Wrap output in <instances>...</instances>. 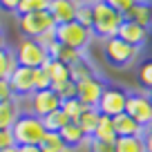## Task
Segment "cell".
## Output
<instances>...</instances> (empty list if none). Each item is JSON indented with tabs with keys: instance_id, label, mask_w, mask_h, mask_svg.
<instances>
[{
	"instance_id": "6da1fadb",
	"label": "cell",
	"mask_w": 152,
	"mask_h": 152,
	"mask_svg": "<svg viewBox=\"0 0 152 152\" xmlns=\"http://www.w3.org/2000/svg\"><path fill=\"white\" fill-rule=\"evenodd\" d=\"M92 11H94L92 31H94V36L103 38V40L116 36L119 29H121V25L125 23V16L119 14L116 9H112L105 0H94V2H92Z\"/></svg>"
},
{
	"instance_id": "7a4b0ae2",
	"label": "cell",
	"mask_w": 152,
	"mask_h": 152,
	"mask_svg": "<svg viewBox=\"0 0 152 152\" xmlns=\"http://www.w3.org/2000/svg\"><path fill=\"white\" fill-rule=\"evenodd\" d=\"M11 132H14L16 145H40V141L45 139L47 130H45V123H43L40 116H36L31 112H25L16 121Z\"/></svg>"
},
{
	"instance_id": "3957f363",
	"label": "cell",
	"mask_w": 152,
	"mask_h": 152,
	"mask_svg": "<svg viewBox=\"0 0 152 152\" xmlns=\"http://www.w3.org/2000/svg\"><path fill=\"white\" fill-rule=\"evenodd\" d=\"M103 54L107 58L110 65L114 67H130L139 61V54L141 49L134 47V45H128L125 40H121L119 36H112V38H105L103 40Z\"/></svg>"
},
{
	"instance_id": "277c9868",
	"label": "cell",
	"mask_w": 152,
	"mask_h": 152,
	"mask_svg": "<svg viewBox=\"0 0 152 152\" xmlns=\"http://www.w3.org/2000/svg\"><path fill=\"white\" fill-rule=\"evenodd\" d=\"M92 38H94V31L87 27H83L81 23H63V25H56V40L65 47H72V49H81L85 52L90 47Z\"/></svg>"
},
{
	"instance_id": "5b68a950",
	"label": "cell",
	"mask_w": 152,
	"mask_h": 152,
	"mask_svg": "<svg viewBox=\"0 0 152 152\" xmlns=\"http://www.w3.org/2000/svg\"><path fill=\"white\" fill-rule=\"evenodd\" d=\"M56 27V20L54 16L49 14L47 9L45 11H34V14H25L18 16V29L25 38H36L40 34L49 31V29Z\"/></svg>"
},
{
	"instance_id": "8992f818",
	"label": "cell",
	"mask_w": 152,
	"mask_h": 152,
	"mask_svg": "<svg viewBox=\"0 0 152 152\" xmlns=\"http://www.w3.org/2000/svg\"><path fill=\"white\" fill-rule=\"evenodd\" d=\"M16 56H18V65L23 67H45V63L49 61V54L43 45L36 43V38H23L16 47Z\"/></svg>"
},
{
	"instance_id": "52a82bcc",
	"label": "cell",
	"mask_w": 152,
	"mask_h": 152,
	"mask_svg": "<svg viewBox=\"0 0 152 152\" xmlns=\"http://www.w3.org/2000/svg\"><path fill=\"white\" fill-rule=\"evenodd\" d=\"M128 96H130V92H125L123 87L107 85L105 92H103V96H101V101H99V105H96V110H99L103 116H119V114L125 112Z\"/></svg>"
},
{
	"instance_id": "ba28073f",
	"label": "cell",
	"mask_w": 152,
	"mask_h": 152,
	"mask_svg": "<svg viewBox=\"0 0 152 152\" xmlns=\"http://www.w3.org/2000/svg\"><path fill=\"white\" fill-rule=\"evenodd\" d=\"M61 105H63L61 96H58L52 87H49V90H38V92H34V94L29 96V112L40 116V119H45L47 114L61 110Z\"/></svg>"
},
{
	"instance_id": "9c48e42d",
	"label": "cell",
	"mask_w": 152,
	"mask_h": 152,
	"mask_svg": "<svg viewBox=\"0 0 152 152\" xmlns=\"http://www.w3.org/2000/svg\"><path fill=\"white\" fill-rule=\"evenodd\" d=\"M125 114H130L137 123H141L143 128L152 125V101L148 99V94L143 92H132L128 96V105H125Z\"/></svg>"
},
{
	"instance_id": "30bf717a",
	"label": "cell",
	"mask_w": 152,
	"mask_h": 152,
	"mask_svg": "<svg viewBox=\"0 0 152 152\" xmlns=\"http://www.w3.org/2000/svg\"><path fill=\"white\" fill-rule=\"evenodd\" d=\"M105 83L101 76H92V78H87V81H81L76 83V99L81 101L85 107H96L101 101V96H103L105 92Z\"/></svg>"
},
{
	"instance_id": "8fae6325",
	"label": "cell",
	"mask_w": 152,
	"mask_h": 152,
	"mask_svg": "<svg viewBox=\"0 0 152 152\" xmlns=\"http://www.w3.org/2000/svg\"><path fill=\"white\" fill-rule=\"evenodd\" d=\"M11 83V90H14L16 99H27L36 92V83H34V69L31 67H23L18 65V69L11 74L9 78Z\"/></svg>"
},
{
	"instance_id": "7c38bea8",
	"label": "cell",
	"mask_w": 152,
	"mask_h": 152,
	"mask_svg": "<svg viewBox=\"0 0 152 152\" xmlns=\"http://www.w3.org/2000/svg\"><path fill=\"white\" fill-rule=\"evenodd\" d=\"M116 36H119L121 40H125L128 45H134V47L141 49L143 45L150 40V29L141 27V25L132 23V20H125V23L121 25V29H119V34H116Z\"/></svg>"
},
{
	"instance_id": "4fadbf2b",
	"label": "cell",
	"mask_w": 152,
	"mask_h": 152,
	"mask_svg": "<svg viewBox=\"0 0 152 152\" xmlns=\"http://www.w3.org/2000/svg\"><path fill=\"white\" fill-rule=\"evenodd\" d=\"M78 5H81L78 0H49L47 11L54 16L56 25H63V23H72V20H76Z\"/></svg>"
},
{
	"instance_id": "5bb4252c",
	"label": "cell",
	"mask_w": 152,
	"mask_h": 152,
	"mask_svg": "<svg viewBox=\"0 0 152 152\" xmlns=\"http://www.w3.org/2000/svg\"><path fill=\"white\" fill-rule=\"evenodd\" d=\"M23 103L20 99L7 101V103H0V130H11L16 125V121L23 116Z\"/></svg>"
},
{
	"instance_id": "9a60e30c",
	"label": "cell",
	"mask_w": 152,
	"mask_h": 152,
	"mask_svg": "<svg viewBox=\"0 0 152 152\" xmlns=\"http://www.w3.org/2000/svg\"><path fill=\"white\" fill-rule=\"evenodd\" d=\"M114 121V130H116V137H143L145 134V128L141 123L130 116V114H119V116H112Z\"/></svg>"
},
{
	"instance_id": "2e32d148",
	"label": "cell",
	"mask_w": 152,
	"mask_h": 152,
	"mask_svg": "<svg viewBox=\"0 0 152 152\" xmlns=\"http://www.w3.org/2000/svg\"><path fill=\"white\" fill-rule=\"evenodd\" d=\"M47 54H49V58H54V61H61V63H65V65H69V67L74 65V63H78V61H83V58H85V52H81V49H72V47H65V45H61L58 40L47 49Z\"/></svg>"
},
{
	"instance_id": "e0dca14e",
	"label": "cell",
	"mask_w": 152,
	"mask_h": 152,
	"mask_svg": "<svg viewBox=\"0 0 152 152\" xmlns=\"http://www.w3.org/2000/svg\"><path fill=\"white\" fill-rule=\"evenodd\" d=\"M125 20H132V23L141 25V27H145V29H152V2L139 0L137 5L125 14Z\"/></svg>"
},
{
	"instance_id": "ac0fdd59",
	"label": "cell",
	"mask_w": 152,
	"mask_h": 152,
	"mask_svg": "<svg viewBox=\"0 0 152 152\" xmlns=\"http://www.w3.org/2000/svg\"><path fill=\"white\" fill-rule=\"evenodd\" d=\"M45 69H47L49 78H52V90L58 85H63V83L72 81V72H69V65H65V63L61 61H54V58H49L47 63H45Z\"/></svg>"
},
{
	"instance_id": "d6986e66",
	"label": "cell",
	"mask_w": 152,
	"mask_h": 152,
	"mask_svg": "<svg viewBox=\"0 0 152 152\" xmlns=\"http://www.w3.org/2000/svg\"><path fill=\"white\" fill-rule=\"evenodd\" d=\"M58 134L63 137V141H65L67 145L72 148V150H74V148H78V145H83V143L90 139V137H87V134L81 130V125L74 123V121H72V123H67V125H65V128H63Z\"/></svg>"
},
{
	"instance_id": "ffe728a7",
	"label": "cell",
	"mask_w": 152,
	"mask_h": 152,
	"mask_svg": "<svg viewBox=\"0 0 152 152\" xmlns=\"http://www.w3.org/2000/svg\"><path fill=\"white\" fill-rule=\"evenodd\" d=\"M92 139H96V141H103V143H112L114 145V141H116V130H114V121H112V116H103L101 114V121H99V125H96V130H94V134H92Z\"/></svg>"
},
{
	"instance_id": "44dd1931",
	"label": "cell",
	"mask_w": 152,
	"mask_h": 152,
	"mask_svg": "<svg viewBox=\"0 0 152 152\" xmlns=\"http://www.w3.org/2000/svg\"><path fill=\"white\" fill-rule=\"evenodd\" d=\"M18 69V56H16V49H0V78L2 81H9L11 74Z\"/></svg>"
},
{
	"instance_id": "7402d4cb",
	"label": "cell",
	"mask_w": 152,
	"mask_h": 152,
	"mask_svg": "<svg viewBox=\"0 0 152 152\" xmlns=\"http://www.w3.org/2000/svg\"><path fill=\"white\" fill-rule=\"evenodd\" d=\"M114 152H145L143 137H119L114 141Z\"/></svg>"
},
{
	"instance_id": "603a6c76",
	"label": "cell",
	"mask_w": 152,
	"mask_h": 152,
	"mask_svg": "<svg viewBox=\"0 0 152 152\" xmlns=\"http://www.w3.org/2000/svg\"><path fill=\"white\" fill-rule=\"evenodd\" d=\"M69 72H72V81H74V83H81V81H87V78H92V76H99V74H96V67L92 65L87 58H83V61L74 63V65L69 67Z\"/></svg>"
},
{
	"instance_id": "cb8c5ba5",
	"label": "cell",
	"mask_w": 152,
	"mask_h": 152,
	"mask_svg": "<svg viewBox=\"0 0 152 152\" xmlns=\"http://www.w3.org/2000/svg\"><path fill=\"white\" fill-rule=\"evenodd\" d=\"M40 150L43 152H72V148L63 141L58 132H47L45 139L40 141Z\"/></svg>"
},
{
	"instance_id": "d4e9b609",
	"label": "cell",
	"mask_w": 152,
	"mask_h": 152,
	"mask_svg": "<svg viewBox=\"0 0 152 152\" xmlns=\"http://www.w3.org/2000/svg\"><path fill=\"white\" fill-rule=\"evenodd\" d=\"M99 121H101V112L96 107H87L85 112L81 114V119L76 121V123L81 125V130L87 134V137H92L94 130H96V125H99Z\"/></svg>"
},
{
	"instance_id": "484cf974",
	"label": "cell",
	"mask_w": 152,
	"mask_h": 152,
	"mask_svg": "<svg viewBox=\"0 0 152 152\" xmlns=\"http://www.w3.org/2000/svg\"><path fill=\"white\" fill-rule=\"evenodd\" d=\"M43 123H45V130H47V132H61V130L65 128L67 123H72V121L63 110H56V112H52V114L45 116Z\"/></svg>"
},
{
	"instance_id": "4316f807",
	"label": "cell",
	"mask_w": 152,
	"mask_h": 152,
	"mask_svg": "<svg viewBox=\"0 0 152 152\" xmlns=\"http://www.w3.org/2000/svg\"><path fill=\"white\" fill-rule=\"evenodd\" d=\"M61 110L67 114V116H69V121H74V123H76V121L81 119V114L85 112L87 107H85V105H83L78 99H67V101H63Z\"/></svg>"
},
{
	"instance_id": "83f0119b",
	"label": "cell",
	"mask_w": 152,
	"mask_h": 152,
	"mask_svg": "<svg viewBox=\"0 0 152 152\" xmlns=\"http://www.w3.org/2000/svg\"><path fill=\"white\" fill-rule=\"evenodd\" d=\"M49 7V0H20L18 5V16H25V14H34V11H45Z\"/></svg>"
},
{
	"instance_id": "f1b7e54d",
	"label": "cell",
	"mask_w": 152,
	"mask_h": 152,
	"mask_svg": "<svg viewBox=\"0 0 152 152\" xmlns=\"http://www.w3.org/2000/svg\"><path fill=\"white\" fill-rule=\"evenodd\" d=\"M137 78H139V83H141L145 90H150V87H152V58H148V61L139 63Z\"/></svg>"
},
{
	"instance_id": "f546056e",
	"label": "cell",
	"mask_w": 152,
	"mask_h": 152,
	"mask_svg": "<svg viewBox=\"0 0 152 152\" xmlns=\"http://www.w3.org/2000/svg\"><path fill=\"white\" fill-rule=\"evenodd\" d=\"M76 23H81L83 27L92 29V23H94V11H92V2H81V5H78V11H76Z\"/></svg>"
},
{
	"instance_id": "4dcf8cb0",
	"label": "cell",
	"mask_w": 152,
	"mask_h": 152,
	"mask_svg": "<svg viewBox=\"0 0 152 152\" xmlns=\"http://www.w3.org/2000/svg\"><path fill=\"white\" fill-rule=\"evenodd\" d=\"M34 83H36V92L38 90H49L52 87V78H49L45 67H36L34 69Z\"/></svg>"
},
{
	"instance_id": "1f68e13d",
	"label": "cell",
	"mask_w": 152,
	"mask_h": 152,
	"mask_svg": "<svg viewBox=\"0 0 152 152\" xmlns=\"http://www.w3.org/2000/svg\"><path fill=\"white\" fill-rule=\"evenodd\" d=\"M54 92H56V94L61 96V101L76 99V83H74V81H67V83H63V85L54 87Z\"/></svg>"
},
{
	"instance_id": "d6a6232c",
	"label": "cell",
	"mask_w": 152,
	"mask_h": 152,
	"mask_svg": "<svg viewBox=\"0 0 152 152\" xmlns=\"http://www.w3.org/2000/svg\"><path fill=\"white\" fill-rule=\"evenodd\" d=\"M105 2H107L112 9H116L119 14H123V16H125V14H128V11L139 2V0H105Z\"/></svg>"
},
{
	"instance_id": "836d02e7",
	"label": "cell",
	"mask_w": 152,
	"mask_h": 152,
	"mask_svg": "<svg viewBox=\"0 0 152 152\" xmlns=\"http://www.w3.org/2000/svg\"><path fill=\"white\" fill-rule=\"evenodd\" d=\"M36 43L43 45L45 49H49L54 43H56V27L49 29V31H45V34H40V36H36Z\"/></svg>"
},
{
	"instance_id": "e575fe53",
	"label": "cell",
	"mask_w": 152,
	"mask_h": 152,
	"mask_svg": "<svg viewBox=\"0 0 152 152\" xmlns=\"http://www.w3.org/2000/svg\"><path fill=\"white\" fill-rule=\"evenodd\" d=\"M14 99H16V94L11 90V83L0 78V103H7V101H14Z\"/></svg>"
},
{
	"instance_id": "d590c367",
	"label": "cell",
	"mask_w": 152,
	"mask_h": 152,
	"mask_svg": "<svg viewBox=\"0 0 152 152\" xmlns=\"http://www.w3.org/2000/svg\"><path fill=\"white\" fill-rule=\"evenodd\" d=\"M11 145H16L14 132H11V130H0V150H5V148H11Z\"/></svg>"
},
{
	"instance_id": "8d00e7d4",
	"label": "cell",
	"mask_w": 152,
	"mask_h": 152,
	"mask_svg": "<svg viewBox=\"0 0 152 152\" xmlns=\"http://www.w3.org/2000/svg\"><path fill=\"white\" fill-rule=\"evenodd\" d=\"M90 152H114V145L112 143L96 141V139H90Z\"/></svg>"
},
{
	"instance_id": "74e56055",
	"label": "cell",
	"mask_w": 152,
	"mask_h": 152,
	"mask_svg": "<svg viewBox=\"0 0 152 152\" xmlns=\"http://www.w3.org/2000/svg\"><path fill=\"white\" fill-rule=\"evenodd\" d=\"M18 5H20V0H0V9H5V11H18Z\"/></svg>"
},
{
	"instance_id": "f35d334b",
	"label": "cell",
	"mask_w": 152,
	"mask_h": 152,
	"mask_svg": "<svg viewBox=\"0 0 152 152\" xmlns=\"http://www.w3.org/2000/svg\"><path fill=\"white\" fill-rule=\"evenodd\" d=\"M143 141H145V152H152V130L148 128L143 134Z\"/></svg>"
},
{
	"instance_id": "ab89813d",
	"label": "cell",
	"mask_w": 152,
	"mask_h": 152,
	"mask_svg": "<svg viewBox=\"0 0 152 152\" xmlns=\"http://www.w3.org/2000/svg\"><path fill=\"white\" fill-rule=\"evenodd\" d=\"M18 152H43L40 145H18Z\"/></svg>"
},
{
	"instance_id": "60d3db41",
	"label": "cell",
	"mask_w": 152,
	"mask_h": 152,
	"mask_svg": "<svg viewBox=\"0 0 152 152\" xmlns=\"http://www.w3.org/2000/svg\"><path fill=\"white\" fill-rule=\"evenodd\" d=\"M0 152H18V145H11V148H5V150H0Z\"/></svg>"
},
{
	"instance_id": "b9f144b4",
	"label": "cell",
	"mask_w": 152,
	"mask_h": 152,
	"mask_svg": "<svg viewBox=\"0 0 152 152\" xmlns=\"http://www.w3.org/2000/svg\"><path fill=\"white\" fill-rule=\"evenodd\" d=\"M7 43H5V36H2V31H0V49H5Z\"/></svg>"
},
{
	"instance_id": "7bdbcfd3",
	"label": "cell",
	"mask_w": 152,
	"mask_h": 152,
	"mask_svg": "<svg viewBox=\"0 0 152 152\" xmlns=\"http://www.w3.org/2000/svg\"><path fill=\"white\" fill-rule=\"evenodd\" d=\"M145 94H148V99H150V101H152V87H150V90H148V92H145Z\"/></svg>"
},
{
	"instance_id": "ee69618b",
	"label": "cell",
	"mask_w": 152,
	"mask_h": 152,
	"mask_svg": "<svg viewBox=\"0 0 152 152\" xmlns=\"http://www.w3.org/2000/svg\"><path fill=\"white\" fill-rule=\"evenodd\" d=\"M78 2H94V0H78Z\"/></svg>"
},
{
	"instance_id": "f6af8a7d",
	"label": "cell",
	"mask_w": 152,
	"mask_h": 152,
	"mask_svg": "<svg viewBox=\"0 0 152 152\" xmlns=\"http://www.w3.org/2000/svg\"><path fill=\"white\" fill-rule=\"evenodd\" d=\"M150 130H152V125H150Z\"/></svg>"
}]
</instances>
